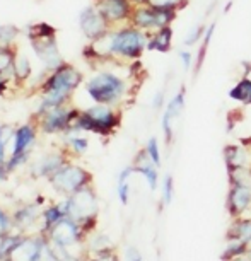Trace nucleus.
<instances>
[{"label": "nucleus", "mask_w": 251, "mask_h": 261, "mask_svg": "<svg viewBox=\"0 0 251 261\" xmlns=\"http://www.w3.org/2000/svg\"><path fill=\"white\" fill-rule=\"evenodd\" d=\"M134 167H135V172H139V174H142L145 178L149 188L152 191H156L157 185H159V171H157L159 167L150 161V157H149V154H147L145 149H142L139 154H137Z\"/></svg>", "instance_id": "obj_17"}, {"label": "nucleus", "mask_w": 251, "mask_h": 261, "mask_svg": "<svg viewBox=\"0 0 251 261\" xmlns=\"http://www.w3.org/2000/svg\"><path fill=\"white\" fill-rule=\"evenodd\" d=\"M17 34H19V28L14 26V24H4V26H0V48L11 46L14 39L17 38Z\"/></svg>", "instance_id": "obj_33"}, {"label": "nucleus", "mask_w": 251, "mask_h": 261, "mask_svg": "<svg viewBox=\"0 0 251 261\" xmlns=\"http://www.w3.org/2000/svg\"><path fill=\"white\" fill-rule=\"evenodd\" d=\"M132 4H134V7H137V6H145L149 0H130Z\"/></svg>", "instance_id": "obj_49"}, {"label": "nucleus", "mask_w": 251, "mask_h": 261, "mask_svg": "<svg viewBox=\"0 0 251 261\" xmlns=\"http://www.w3.org/2000/svg\"><path fill=\"white\" fill-rule=\"evenodd\" d=\"M228 212L234 217H243L251 206V190L243 186H231L225 201Z\"/></svg>", "instance_id": "obj_15"}, {"label": "nucleus", "mask_w": 251, "mask_h": 261, "mask_svg": "<svg viewBox=\"0 0 251 261\" xmlns=\"http://www.w3.org/2000/svg\"><path fill=\"white\" fill-rule=\"evenodd\" d=\"M246 70L243 73V77L236 82V86H233V89H229V97L236 102L249 106L251 105V65L244 63Z\"/></svg>", "instance_id": "obj_18"}, {"label": "nucleus", "mask_w": 251, "mask_h": 261, "mask_svg": "<svg viewBox=\"0 0 251 261\" xmlns=\"http://www.w3.org/2000/svg\"><path fill=\"white\" fill-rule=\"evenodd\" d=\"M228 239H243L244 243L251 244V219L246 217H236L234 222L229 225L228 230Z\"/></svg>", "instance_id": "obj_21"}, {"label": "nucleus", "mask_w": 251, "mask_h": 261, "mask_svg": "<svg viewBox=\"0 0 251 261\" xmlns=\"http://www.w3.org/2000/svg\"><path fill=\"white\" fill-rule=\"evenodd\" d=\"M173 196H174V181L173 176L167 174L164 181H162V206L169 205L173 201Z\"/></svg>", "instance_id": "obj_35"}, {"label": "nucleus", "mask_w": 251, "mask_h": 261, "mask_svg": "<svg viewBox=\"0 0 251 261\" xmlns=\"http://www.w3.org/2000/svg\"><path fill=\"white\" fill-rule=\"evenodd\" d=\"M91 181L92 176L89 172L82 169V167L72 164H63L60 169L50 176V183L53 185V188L65 195L77 193L79 190L89 186Z\"/></svg>", "instance_id": "obj_6"}, {"label": "nucleus", "mask_w": 251, "mask_h": 261, "mask_svg": "<svg viewBox=\"0 0 251 261\" xmlns=\"http://www.w3.org/2000/svg\"><path fill=\"white\" fill-rule=\"evenodd\" d=\"M7 172H11L7 169V164H0V181H4L7 178Z\"/></svg>", "instance_id": "obj_47"}, {"label": "nucleus", "mask_w": 251, "mask_h": 261, "mask_svg": "<svg viewBox=\"0 0 251 261\" xmlns=\"http://www.w3.org/2000/svg\"><path fill=\"white\" fill-rule=\"evenodd\" d=\"M70 147L73 149V152H77V154H82V152H86L87 147H89V140L84 139V137H72V139H70Z\"/></svg>", "instance_id": "obj_42"}, {"label": "nucleus", "mask_w": 251, "mask_h": 261, "mask_svg": "<svg viewBox=\"0 0 251 261\" xmlns=\"http://www.w3.org/2000/svg\"><path fill=\"white\" fill-rule=\"evenodd\" d=\"M121 115L115 106L94 105L81 111L73 123L72 132H92L99 135H110L120 126Z\"/></svg>", "instance_id": "obj_4"}, {"label": "nucleus", "mask_w": 251, "mask_h": 261, "mask_svg": "<svg viewBox=\"0 0 251 261\" xmlns=\"http://www.w3.org/2000/svg\"><path fill=\"white\" fill-rule=\"evenodd\" d=\"M48 239L68 248L81 239V225L72 217H63L48 229Z\"/></svg>", "instance_id": "obj_12"}, {"label": "nucleus", "mask_w": 251, "mask_h": 261, "mask_svg": "<svg viewBox=\"0 0 251 261\" xmlns=\"http://www.w3.org/2000/svg\"><path fill=\"white\" fill-rule=\"evenodd\" d=\"M178 12L174 11H167V9H154L150 6H137L132 11L130 16V24L135 28H139L140 31H144L147 34L157 31L162 28H169L171 24L176 21Z\"/></svg>", "instance_id": "obj_5"}, {"label": "nucleus", "mask_w": 251, "mask_h": 261, "mask_svg": "<svg viewBox=\"0 0 251 261\" xmlns=\"http://www.w3.org/2000/svg\"><path fill=\"white\" fill-rule=\"evenodd\" d=\"M31 45H33L34 53H36V57L43 62V65H45L48 70L53 72L65 63L60 55V50H58L57 36L45 38V39H33Z\"/></svg>", "instance_id": "obj_13"}, {"label": "nucleus", "mask_w": 251, "mask_h": 261, "mask_svg": "<svg viewBox=\"0 0 251 261\" xmlns=\"http://www.w3.org/2000/svg\"><path fill=\"white\" fill-rule=\"evenodd\" d=\"M63 164H65V162H63L60 155H46V157H43L41 162H39L36 167H34V171H36L38 176H48V178H50L53 172H57Z\"/></svg>", "instance_id": "obj_22"}, {"label": "nucleus", "mask_w": 251, "mask_h": 261, "mask_svg": "<svg viewBox=\"0 0 251 261\" xmlns=\"http://www.w3.org/2000/svg\"><path fill=\"white\" fill-rule=\"evenodd\" d=\"M231 9H233V0H229V2L224 6V11H222V14H229V12H231Z\"/></svg>", "instance_id": "obj_48"}, {"label": "nucleus", "mask_w": 251, "mask_h": 261, "mask_svg": "<svg viewBox=\"0 0 251 261\" xmlns=\"http://www.w3.org/2000/svg\"><path fill=\"white\" fill-rule=\"evenodd\" d=\"M43 244L39 239L29 238L21 239L14 248L9 251L6 256V261H38L41 256Z\"/></svg>", "instance_id": "obj_14"}, {"label": "nucleus", "mask_w": 251, "mask_h": 261, "mask_svg": "<svg viewBox=\"0 0 251 261\" xmlns=\"http://www.w3.org/2000/svg\"><path fill=\"white\" fill-rule=\"evenodd\" d=\"M173 48V28H162L149 34L147 41V51L169 53Z\"/></svg>", "instance_id": "obj_19"}, {"label": "nucleus", "mask_w": 251, "mask_h": 261, "mask_svg": "<svg viewBox=\"0 0 251 261\" xmlns=\"http://www.w3.org/2000/svg\"><path fill=\"white\" fill-rule=\"evenodd\" d=\"M31 77V63L26 55H17L14 62V79L17 82H24Z\"/></svg>", "instance_id": "obj_31"}, {"label": "nucleus", "mask_w": 251, "mask_h": 261, "mask_svg": "<svg viewBox=\"0 0 251 261\" xmlns=\"http://www.w3.org/2000/svg\"><path fill=\"white\" fill-rule=\"evenodd\" d=\"M231 186H243L251 190V167H236L228 171Z\"/></svg>", "instance_id": "obj_26"}, {"label": "nucleus", "mask_w": 251, "mask_h": 261, "mask_svg": "<svg viewBox=\"0 0 251 261\" xmlns=\"http://www.w3.org/2000/svg\"><path fill=\"white\" fill-rule=\"evenodd\" d=\"M118 198H120V201L123 205L129 203V198H130V185L129 181H118Z\"/></svg>", "instance_id": "obj_41"}, {"label": "nucleus", "mask_w": 251, "mask_h": 261, "mask_svg": "<svg viewBox=\"0 0 251 261\" xmlns=\"http://www.w3.org/2000/svg\"><path fill=\"white\" fill-rule=\"evenodd\" d=\"M215 28H217V22L212 21L207 26V31H205V36L204 39L200 41L198 45V51H196L195 55V67H193V77H196L202 70V67H204L205 63V58H207V53H209V46H210V41H212L214 38V33H215Z\"/></svg>", "instance_id": "obj_20"}, {"label": "nucleus", "mask_w": 251, "mask_h": 261, "mask_svg": "<svg viewBox=\"0 0 251 261\" xmlns=\"http://www.w3.org/2000/svg\"><path fill=\"white\" fill-rule=\"evenodd\" d=\"M108 41L113 62H137L147 50L149 34L129 22L127 26L111 28L108 31Z\"/></svg>", "instance_id": "obj_2"}, {"label": "nucleus", "mask_w": 251, "mask_h": 261, "mask_svg": "<svg viewBox=\"0 0 251 261\" xmlns=\"http://www.w3.org/2000/svg\"><path fill=\"white\" fill-rule=\"evenodd\" d=\"M81 82H82V73L73 65L63 63L62 67L53 70L52 75H48V79L41 87L43 99L38 108V115H43V113L65 105L72 92L81 86Z\"/></svg>", "instance_id": "obj_1"}, {"label": "nucleus", "mask_w": 251, "mask_h": 261, "mask_svg": "<svg viewBox=\"0 0 251 261\" xmlns=\"http://www.w3.org/2000/svg\"><path fill=\"white\" fill-rule=\"evenodd\" d=\"M94 6L99 9L111 26H118L120 22H129L132 11H134V4L130 0H96Z\"/></svg>", "instance_id": "obj_11"}, {"label": "nucleus", "mask_w": 251, "mask_h": 261, "mask_svg": "<svg viewBox=\"0 0 251 261\" xmlns=\"http://www.w3.org/2000/svg\"><path fill=\"white\" fill-rule=\"evenodd\" d=\"M97 214V198L91 186L79 190L68 198V217L79 224H87Z\"/></svg>", "instance_id": "obj_7"}, {"label": "nucleus", "mask_w": 251, "mask_h": 261, "mask_svg": "<svg viewBox=\"0 0 251 261\" xmlns=\"http://www.w3.org/2000/svg\"><path fill=\"white\" fill-rule=\"evenodd\" d=\"M185 102H186V91H185V87H181V89L176 92L169 101H167L164 111L167 113V115L173 116L174 120H178L185 111Z\"/></svg>", "instance_id": "obj_24"}, {"label": "nucleus", "mask_w": 251, "mask_h": 261, "mask_svg": "<svg viewBox=\"0 0 251 261\" xmlns=\"http://www.w3.org/2000/svg\"><path fill=\"white\" fill-rule=\"evenodd\" d=\"M11 227H12L11 219H9V215L6 214V212H2V208H0V238L7 236V232L11 230Z\"/></svg>", "instance_id": "obj_43"}, {"label": "nucleus", "mask_w": 251, "mask_h": 261, "mask_svg": "<svg viewBox=\"0 0 251 261\" xmlns=\"http://www.w3.org/2000/svg\"><path fill=\"white\" fill-rule=\"evenodd\" d=\"M178 57H180V62H181V65H183L185 68V72H190V70H193V67H195V55H193V51L190 50V48H180L178 50Z\"/></svg>", "instance_id": "obj_37"}, {"label": "nucleus", "mask_w": 251, "mask_h": 261, "mask_svg": "<svg viewBox=\"0 0 251 261\" xmlns=\"http://www.w3.org/2000/svg\"><path fill=\"white\" fill-rule=\"evenodd\" d=\"M81 115V111L70 110L65 108V105L55 110H50L46 113H43L41 116V130L45 134H57V132H72L73 123H76L77 116Z\"/></svg>", "instance_id": "obj_8"}, {"label": "nucleus", "mask_w": 251, "mask_h": 261, "mask_svg": "<svg viewBox=\"0 0 251 261\" xmlns=\"http://www.w3.org/2000/svg\"><path fill=\"white\" fill-rule=\"evenodd\" d=\"M63 217H68V198L65 201H62V203L50 206V208L43 214V219H45V229L48 230L53 224H57L58 220L63 219Z\"/></svg>", "instance_id": "obj_23"}, {"label": "nucleus", "mask_w": 251, "mask_h": 261, "mask_svg": "<svg viewBox=\"0 0 251 261\" xmlns=\"http://www.w3.org/2000/svg\"><path fill=\"white\" fill-rule=\"evenodd\" d=\"M79 26H81V31L84 33V36L87 39H91V41L105 36L113 28L96 6L82 9V12L79 14Z\"/></svg>", "instance_id": "obj_9"}, {"label": "nucleus", "mask_w": 251, "mask_h": 261, "mask_svg": "<svg viewBox=\"0 0 251 261\" xmlns=\"http://www.w3.org/2000/svg\"><path fill=\"white\" fill-rule=\"evenodd\" d=\"M92 261H118V256L113 253L111 248L110 249H103V251H97L96 253V258Z\"/></svg>", "instance_id": "obj_45"}, {"label": "nucleus", "mask_w": 251, "mask_h": 261, "mask_svg": "<svg viewBox=\"0 0 251 261\" xmlns=\"http://www.w3.org/2000/svg\"><path fill=\"white\" fill-rule=\"evenodd\" d=\"M228 243H225V249L222 253V261H231L234 258H238V256H243L246 254V251H248L249 244L244 243L243 239H225Z\"/></svg>", "instance_id": "obj_25"}, {"label": "nucleus", "mask_w": 251, "mask_h": 261, "mask_svg": "<svg viewBox=\"0 0 251 261\" xmlns=\"http://www.w3.org/2000/svg\"><path fill=\"white\" fill-rule=\"evenodd\" d=\"M16 51L11 46L0 48V73L14 77V62H16Z\"/></svg>", "instance_id": "obj_29"}, {"label": "nucleus", "mask_w": 251, "mask_h": 261, "mask_svg": "<svg viewBox=\"0 0 251 261\" xmlns=\"http://www.w3.org/2000/svg\"><path fill=\"white\" fill-rule=\"evenodd\" d=\"M207 26H209V22H198V24H195V26H191V28L188 29V33L185 34L183 45H185L186 48H191V46L200 45V41H202V39H204V36H205Z\"/></svg>", "instance_id": "obj_28"}, {"label": "nucleus", "mask_w": 251, "mask_h": 261, "mask_svg": "<svg viewBox=\"0 0 251 261\" xmlns=\"http://www.w3.org/2000/svg\"><path fill=\"white\" fill-rule=\"evenodd\" d=\"M222 155L228 171L236 167H251V149L248 145L229 144L224 147Z\"/></svg>", "instance_id": "obj_16"}, {"label": "nucleus", "mask_w": 251, "mask_h": 261, "mask_svg": "<svg viewBox=\"0 0 251 261\" xmlns=\"http://www.w3.org/2000/svg\"><path fill=\"white\" fill-rule=\"evenodd\" d=\"M190 0H149L147 6L154 7V9H167V11H174L180 12L181 9H185L188 6Z\"/></svg>", "instance_id": "obj_32"}, {"label": "nucleus", "mask_w": 251, "mask_h": 261, "mask_svg": "<svg viewBox=\"0 0 251 261\" xmlns=\"http://www.w3.org/2000/svg\"><path fill=\"white\" fill-rule=\"evenodd\" d=\"M130 91L132 87L129 86L127 79L108 70L92 75L86 84V92L96 105H108L115 108L129 99Z\"/></svg>", "instance_id": "obj_3"}, {"label": "nucleus", "mask_w": 251, "mask_h": 261, "mask_svg": "<svg viewBox=\"0 0 251 261\" xmlns=\"http://www.w3.org/2000/svg\"><path fill=\"white\" fill-rule=\"evenodd\" d=\"M34 139H36V132H34V128L31 125H22L19 130H16V134H14L12 157L7 162L9 171L16 169L17 166H21L28 159V154L34 144Z\"/></svg>", "instance_id": "obj_10"}, {"label": "nucleus", "mask_w": 251, "mask_h": 261, "mask_svg": "<svg viewBox=\"0 0 251 261\" xmlns=\"http://www.w3.org/2000/svg\"><path fill=\"white\" fill-rule=\"evenodd\" d=\"M19 241H21V238H9V236H4L2 244H0V258H6L9 254V251H11Z\"/></svg>", "instance_id": "obj_40"}, {"label": "nucleus", "mask_w": 251, "mask_h": 261, "mask_svg": "<svg viewBox=\"0 0 251 261\" xmlns=\"http://www.w3.org/2000/svg\"><path fill=\"white\" fill-rule=\"evenodd\" d=\"M92 248L97 253V251H103V249H110L111 248V241L108 236H97L96 241L92 243Z\"/></svg>", "instance_id": "obj_44"}, {"label": "nucleus", "mask_w": 251, "mask_h": 261, "mask_svg": "<svg viewBox=\"0 0 251 261\" xmlns=\"http://www.w3.org/2000/svg\"><path fill=\"white\" fill-rule=\"evenodd\" d=\"M166 105H167V101H166V91L164 89H159L154 96H152L150 108L154 111H161V110H164Z\"/></svg>", "instance_id": "obj_39"}, {"label": "nucleus", "mask_w": 251, "mask_h": 261, "mask_svg": "<svg viewBox=\"0 0 251 261\" xmlns=\"http://www.w3.org/2000/svg\"><path fill=\"white\" fill-rule=\"evenodd\" d=\"M36 205H26L24 208L21 210H17L16 212V222L19 225H28V224H31L34 219H36V215H38V212H36Z\"/></svg>", "instance_id": "obj_34"}, {"label": "nucleus", "mask_w": 251, "mask_h": 261, "mask_svg": "<svg viewBox=\"0 0 251 261\" xmlns=\"http://www.w3.org/2000/svg\"><path fill=\"white\" fill-rule=\"evenodd\" d=\"M57 33V29L50 26L48 22H34L28 28V38L29 41L33 39H45V38H53Z\"/></svg>", "instance_id": "obj_27"}, {"label": "nucleus", "mask_w": 251, "mask_h": 261, "mask_svg": "<svg viewBox=\"0 0 251 261\" xmlns=\"http://www.w3.org/2000/svg\"><path fill=\"white\" fill-rule=\"evenodd\" d=\"M46 249H48V256H50L53 261H79V258H76L73 254L68 253L67 246L53 243V241H50V239H48Z\"/></svg>", "instance_id": "obj_30"}, {"label": "nucleus", "mask_w": 251, "mask_h": 261, "mask_svg": "<svg viewBox=\"0 0 251 261\" xmlns=\"http://www.w3.org/2000/svg\"><path fill=\"white\" fill-rule=\"evenodd\" d=\"M145 150H147V154H149L150 161L154 162L157 167H161V150H159V144H157L156 137H150V139L147 140Z\"/></svg>", "instance_id": "obj_38"}, {"label": "nucleus", "mask_w": 251, "mask_h": 261, "mask_svg": "<svg viewBox=\"0 0 251 261\" xmlns=\"http://www.w3.org/2000/svg\"><path fill=\"white\" fill-rule=\"evenodd\" d=\"M14 134H16V132H14L11 126H7V125L0 126V164H4L6 145H7V142H11V139H14Z\"/></svg>", "instance_id": "obj_36"}, {"label": "nucleus", "mask_w": 251, "mask_h": 261, "mask_svg": "<svg viewBox=\"0 0 251 261\" xmlns=\"http://www.w3.org/2000/svg\"><path fill=\"white\" fill-rule=\"evenodd\" d=\"M127 259L129 261H142V254L135 248H129L127 249Z\"/></svg>", "instance_id": "obj_46"}, {"label": "nucleus", "mask_w": 251, "mask_h": 261, "mask_svg": "<svg viewBox=\"0 0 251 261\" xmlns=\"http://www.w3.org/2000/svg\"><path fill=\"white\" fill-rule=\"evenodd\" d=\"M231 261H251V259L246 254H243V256H238V258H234V259H231Z\"/></svg>", "instance_id": "obj_50"}]
</instances>
